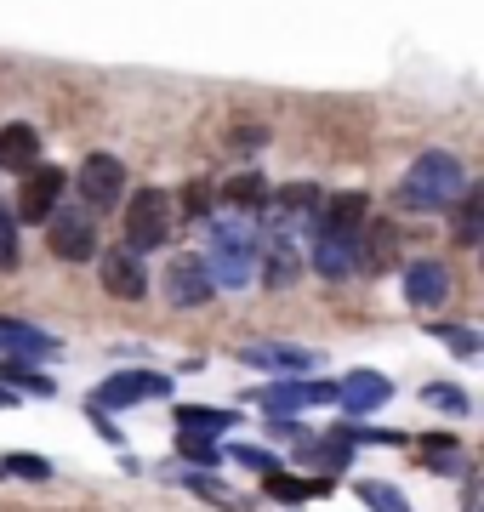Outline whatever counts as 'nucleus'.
Returning a JSON list of instances; mask_svg holds the SVG:
<instances>
[{
  "instance_id": "f257e3e1",
  "label": "nucleus",
  "mask_w": 484,
  "mask_h": 512,
  "mask_svg": "<svg viewBox=\"0 0 484 512\" xmlns=\"http://www.w3.org/2000/svg\"><path fill=\"white\" fill-rule=\"evenodd\" d=\"M462 160L456 154H445V148H433V154H422V160L405 171V183H399V205L405 211H416V217H433V211H450V205L462 200Z\"/></svg>"
},
{
  "instance_id": "f03ea898",
  "label": "nucleus",
  "mask_w": 484,
  "mask_h": 512,
  "mask_svg": "<svg viewBox=\"0 0 484 512\" xmlns=\"http://www.w3.org/2000/svg\"><path fill=\"white\" fill-rule=\"evenodd\" d=\"M200 262H205V274H211V285L240 291V285H251V274H257V234H251L245 222H211Z\"/></svg>"
},
{
  "instance_id": "7ed1b4c3",
  "label": "nucleus",
  "mask_w": 484,
  "mask_h": 512,
  "mask_svg": "<svg viewBox=\"0 0 484 512\" xmlns=\"http://www.w3.org/2000/svg\"><path fill=\"white\" fill-rule=\"evenodd\" d=\"M171 239V200L160 188H137L126 200V251H160Z\"/></svg>"
},
{
  "instance_id": "20e7f679",
  "label": "nucleus",
  "mask_w": 484,
  "mask_h": 512,
  "mask_svg": "<svg viewBox=\"0 0 484 512\" xmlns=\"http://www.w3.org/2000/svg\"><path fill=\"white\" fill-rule=\"evenodd\" d=\"M257 262H262V279L274 285V291H285L291 279H297V268H302V239L291 234V222H274L268 234H257Z\"/></svg>"
},
{
  "instance_id": "39448f33",
  "label": "nucleus",
  "mask_w": 484,
  "mask_h": 512,
  "mask_svg": "<svg viewBox=\"0 0 484 512\" xmlns=\"http://www.w3.org/2000/svg\"><path fill=\"white\" fill-rule=\"evenodd\" d=\"M46 239H52V256L63 262H86L97 256V228H92V211H75V205H57L46 217Z\"/></svg>"
},
{
  "instance_id": "423d86ee",
  "label": "nucleus",
  "mask_w": 484,
  "mask_h": 512,
  "mask_svg": "<svg viewBox=\"0 0 484 512\" xmlns=\"http://www.w3.org/2000/svg\"><path fill=\"white\" fill-rule=\"evenodd\" d=\"M171 382L160 370H120L109 382L97 387V410H131V404H149V399H166Z\"/></svg>"
},
{
  "instance_id": "0eeeda50",
  "label": "nucleus",
  "mask_w": 484,
  "mask_h": 512,
  "mask_svg": "<svg viewBox=\"0 0 484 512\" xmlns=\"http://www.w3.org/2000/svg\"><path fill=\"white\" fill-rule=\"evenodd\" d=\"M80 194L92 211H114V205L126 200V165L114 160V154H86L80 165Z\"/></svg>"
},
{
  "instance_id": "6e6552de",
  "label": "nucleus",
  "mask_w": 484,
  "mask_h": 512,
  "mask_svg": "<svg viewBox=\"0 0 484 512\" xmlns=\"http://www.w3.org/2000/svg\"><path fill=\"white\" fill-rule=\"evenodd\" d=\"M63 171L57 165H35V171H23V188H18V211L12 217H23V222H46L57 211V200H63Z\"/></svg>"
},
{
  "instance_id": "1a4fd4ad",
  "label": "nucleus",
  "mask_w": 484,
  "mask_h": 512,
  "mask_svg": "<svg viewBox=\"0 0 484 512\" xmlns=\"http://www.w3.org/2000/svg\"><path fill=\"white\" fill-rule=\"evenodd\" d=\"M393 399V382L388 376H376V370H348L342 382H336V404L348 410V416H371L376 404Z\"/></svg>"
},
{
  "instance_id": "9d476101",
  "label": "nucleus",
  "mask_w": 484,
  "mask_h": 512,
  "mask_svg": "<svg viewBox=\"0 0 484 512\" xmlns=\"http://www.w3.org/2000/svg\"><path fill=\"white\" fill-rule=\"evenodd\" d=\"M166 302H177V308H200V302H211V274H205L200 256H177V262H166Z\"/></svg>"
},
{
  "instance_id": "9b49d317",
  "label": "nucleus",
  "mask_w": 484,
  "mask_h": 512,
  "mask_svg": "<svg viewBox=\"0 0 484 512\" xmlns=\"http://www.w3.org/2000/svg\"><path fill=\"white\" fill-rule=\"evenodd\" d=\"M103 291L120 296V302H137V296H149L143 256H137V251H120V245H114V251L103 256Z\"/></svg>"
},
{
  "instance_id": "f8f14e48",
  "label": "nucleus",
  "mask_w": 484,
  "mask_h": 512,
  "mask_svg": "<svg viewBox=\"0 0 484 512\" xmlns=\"http://www.w3.org/2000/svg\"><path fill=\"white\" fill-rule=\"evenodd\" d=\"M308 256H314V268L325 279H348L354 274V234H342V228H319L314 245H308Z\"/></svg>"
},
{
  "instance_id": "ddd939ff",
  "label": "nucleus",
  "mask_w": 484,
  "mask_h": 512,
  "mask_svg": "<svg viewBox=\"0 0 484 512\" xmlns=\"http://www.w3.org/2000/svg\"><path fill=\"white\" fill-rule=\"evenodd\" d=\"M268 410H308V404H336V382H274L257 393Z\"/></svg>"
},
{
  "instance_id": "4468645a",
  "label": "nucleus",
  "mask_w": 484,
  "mask_h": 512,
  "mask_svg": "<svg viewBox=\"0 0 484 512\" xmlns=\"http://www.w3.org/2000/svg\"><path fill=\"white\" fill-rule=\"evenodd\" d=\"M399 251V234H393V222H371L365 239L354 234V274H382Z\"/></svg>"
},
{
  "instance_id": "2eb2a0df",
  "label": "nucleus",
  "mask_w": 484,
  "mask_h": 512,
  "mask_svg": "<svg viewBox=\"0 0 484 512\" xmlns=\"http://www.w3.org/2000/svg\"><path fill=\"white\" fill-rule=\"evenodd\" d=\"M405 296L416 308H439L450 296V268L445 262H410L405 268Z\"/></svg>"
},
{
  "instance_id": "dca6fc26",
  "label": "nucleus",
  "mask_w": 484,
  "mask_h": 512,
  "mask_svg": "<svg viewBox=\"0 0 484 512\" xmlns=\"http://www.w3.org/2000/svg\"><path fill=\"white\" fill-rule=\"evenodd\" d=\"M245 365L257 370H291V376H302V370H314V353L308 348H285V342H251V348H240Z\"/></svg>"
},
{
  "instance_id": "f3484780",
  "label": "nucleus",
  "mask_w": 484,
  "mask_h": 512,
  "mask_svg": "<svg viewBox=\"0 0 484 512\" xmlns=\"http://www.w3.org/2000/svg\"><path fill=\"white\" fill-rule=\"evenodd\" d=\"M0 165H6V171H35L40 165V131L35 126H6L0 131Z\"/></svg>"
},
{
  "instance_id": "a211bd4d",
  "label": "nucleus",
  "mask_w": 484,
  "mask_h": 512,
  "mask_svg": "<svg viewBox=\"0 0 484 512\" xmlns=\"http://www.w3.org/2000/svg\"><path fill=\"white\" fill-rule=\"evenodd\" d=\"M456 211V245H479V228H484V194L479 188H462V200L450 205Z\"/></svg>"
},
{
  "instance_id": "6ab92c4d",
  "label": "nucleus",
  "mask_w": 484,
  "mask_h": 512,
  "mask_svg": "<svg viewBox=\"0 0 484 512\" xmlns=\"http://www.w3.org/2000/svg\"><path fill=\"white\" fill-rule=\"evenodd\" d=\"M223 200L234 205V211H262V205H268V183H262L257 171H240V177L223 183Z\"/></svg>"
},
{
  "instance_id": "aec40b11",
  "label": "nucleus",
  "mask_w": 484,
  "mask_h": 512,
  "mask_svg": "<svg viewBox=\"0 0 484 512\" xmlns=\"http://www.w3.org/2000/svg\"><path fill=\"white\" fill-rule=\"evenodd\" d=\"M302 461H314V467H325V473H336V467H348L354 461V439H325V444H314V439H302Z\"/></svg>"
},
{
  "instance_id": "412c9836",
  "label": "nucleus",
  "mask_w": 484,
  "mask_h": 512,
  "mask_svg": "<svg viewBox=\"0 0 484 512\" xmlns=\"http://www.w3.org/2000/svg\"><path fill=\"white\" fill-rule=\"evenodd\" d=\"M234 410H211V404H183V410H177V427H194V433H211V439H217V433H223V427H234Z\"/></svg>"
},
{
  "instance_id": "4be33fe9",
  "label": "nucleus",
  "mask_w": 484,
  "mask_h": 512,
  "mask_svg": "<svg viewBox=\"0 0 484 512\" xmlns=\"http://www.w3.org/2000/svg\"><path fill=\"white\" fill-rule=\"evenodd\" d=\"M0 342H12V348H23V353H57V342L46 330L23 325V319H6V313H0Z\"/></svg>"
},
{
  "instance_id": "5701e85b",
  "label": "nucleus",
  "mask_w": 484,
  "mask_h": 512,
  "mask_svg": "<svg viewBox=\"0 0 484 512\" xmlns=\"http://www.w3.org/2000/svg\"><path fill=\"white\" fill-rule=\"evenodd\" d=\"M359 222H365V194H336L325 205V222L319 228H342V234H359Z\"/></svg>"
},
{
  "instance_id": "b1692460",
  "label": "nucleus",
  "mask_w": 484,
  "mask_h": 512,
  "mask_svg": "<svg viewBox=\"0 0 484 512\" xmlns=\"http://www.w3.org/2000/svg\"><path fill=\"white\" fill-rule=\"evenodd\" d=\"M331 490V478H285V473H268V495L274 501H314V495Z\"/></svg>"
},
{
  "instance_id": "393cba45",
  "label": "nucleus",
  "mask_w": 484,
  "mask_h": 512,
  "mask_svg": "<svg viewBox=\"0 0 484 512\" xmlns=\"http://www.w3.org/2000/svg\"><path fill=\"white\" fill-rule=\"evenodd\" d=\"M177 456L211 473V467L223 461V450H217V439H211V433H194V427H183V433H177Z\"/></svg>"
},
{
  "instance_id": "a878e982",
  "label": "nucleus",
  "mask_w": 484,
  "mask_h": 512,
  "mask_svg": "<svg viewBox=\"0 0 484 512\" xmlns=\"http://www.w3.org/2000/svg\"><path fill=\"white\" fill-rule=\"evenodd\" d=\"M359 501H365L371 512H410V501L393 490V484H371V478L359 484Z\"/></svg>"
},
{
  "instance_id": "bb28decb",
  "label": "nucleus",
  "mask_w": 484,
  "mask_h": 512,
  "mask_svg": "<svg viewBox=\"0 0 484 512\" xmlns=\"http://www.w3.org/2000/svg\"><path fill=\"white\" fill-rule=\"evenodd\" d=\"M0 376H6V382H18L23 393H35V399H52V393H57L52 376H40V370H29V365H0Z\"/></svg>"
},
{
  "instance_id": "cd10ccee",
  "label": "nucleus",
  "mask_w": 484,
  "mask_h": 512,
  "mask_svg": "<svg viewBox=\"0 0 484 512\" xmlns=\"http://www.w3.org/2000/svg\"><path fill=\"white\" fill-rule=\"evenodd\" d=\"M183 484L194 495H205V501H217V507H228V512H240V495L228 490V484H211V478H200V473H183Z\"/></svg>"
},
{
  "instance_id": "c85d7f7f",
  "label": "nucleus",
  "mask_w": 484,
  "mask_h": 512,
  "mask_svg": "<svg viewBox=\"0 0 484 512\" xmlns=\"http://www.w3.org/2000/svg\"><path fill=\"white\" fill-rule=\"evenodd\" d=\"M18 268V217L0 205V274H12Z\"/></svg>"
},
{
  "instance_id": "c756f323",
  "label": "nucleus",
  "mask_w": 484,
  "mask_h": 512,
  "mask_svg": "<svg viewBox=\"0 0 484 512\" xmlns=\"http://www.w3.org/2000/svg\"><path fill=\"white\" fill-rule=\"evenodd\" d=\"M422 399H428L433 410H445V416H467V399L456 393V387H445V382H428L422 387Z\"/></svg>"
},
{
  "instance_id": "7c9ffc66",
  "label": "nucleus",
  "mask_w": 484,
  "mask_h": 512,
  "mask_svg": "<svg viewBox=\"0 0 484 512\" xmlns=\"http://www.w3.org/2000/svg\"><path fill=\"white\" fill-rule=\"evenodd\" d=\"M433 336H445V348H450V353H462V359H479V336H473L467 325H439Z\"/></svg>"
},
{
  "instance_id": "2f4dec72",
  "label": "nucleus",
  "mask_w": 484,
  "mask_h": 512,
  "mask_svg": "<svg viewBox=\"0 0 484 512\" xmlns=\"http://www.w3.org/2000/svg\"><path fill=\"white\" fill-rule=\"evenodd\" d=\"M234 461H240V467H257V473H280L274 450H262V444H234Z\"/></svg>"
},
{
  "instance_id": "473e14b6",
  "label": "nucleus",
  "mask_w": 484,
  "mask_h": 512,
  "mask_svg": "<svg viewBox=\"0 0 484 512\" xmlns=\"http://www.w3.org/2000/svg\"><path fill=\"white\" fill-rule=\"evenodd\" d=\"M6 473H18V478H52V461H46V456H6Z\"/></svg>"
},
{
  "instance_id": "72a5a7b5",
  "label": "nucleus",
  "mask_w": 484,
  "mask_h": 512,
  "mask_svg": "<svg viewBox=\"0 0 484 512\" xmlns=\"http://www.w3.org/2000/svg\"><path fill=\"white\" fill-rule=\"evenodd\" d=\"M183 205L194 211V217H211V205H217V194H211V183H188V188H183Z\"/></svg>"
},
{
  "instance_id": "f704fd0d",
  "label": "nucleus",
  "mask_w": 484,
  "mask_h": 512,
  "mask_svg": "<svg viewBox=\"0 0 484 512\" xmlns=\"http://www.w3.org/2000/svg\"><path fill=\"white\" fill-rule=\"evenodd\" d=\"M6 404H12V393H6V387H0V410H6Z\"/></svg>"
}]
</instances>
